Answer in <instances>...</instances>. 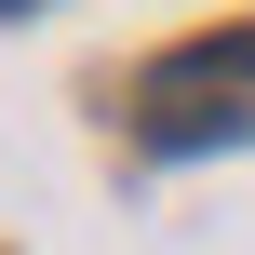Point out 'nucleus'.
Masks as SVG:
<instances>
[{
	"label": "nucleus",
	"mask_w": 255,
	"mask_h": 255,
	"mask_svg": "<svg viewBox=\"0 0 255 255\" xmlns=\"http://www.w3.org/2000/svg\"><path fill=\"white\" fill-rule=\"evenodd\" d=\"M0 13H27V0H0Z\"/></svg>",
	"instance_id": "f03ea898"
},
{
	"label": "nucleus",
	"mask_w": 255,
	"mask_h": 255,
	"mask_svg": "<svg viewBox=\"0 0 255 255\" xmlns=\"http://www.w3.org/2000/svg\"><path fill=\"white\" fill-rule=\"evenodd\" d=\"M134 121H148V148H229V134H255V27H215V40L161 54Z\"/></svg>",
	"instance_id": "f257e3e1"
}]
</instances>
